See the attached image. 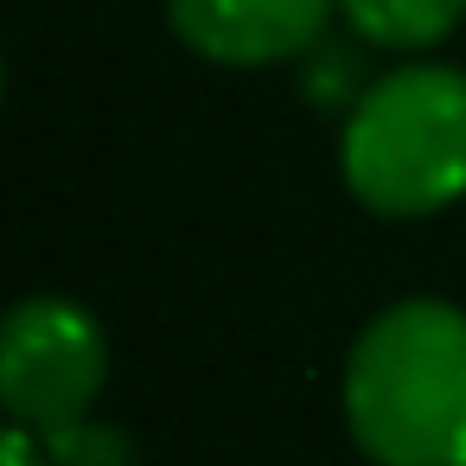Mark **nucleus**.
Here are the masks:
<instances>
[{"mask_svg":"<svg viewBox=\"0 0 466 466\" xmlns=\"http://www.w3.org/2000/svg\"><path fill=\"white\" fill-rule=\"evenodd\" d=\"M345 421L377 466H466V313L396 300L345 364Z\"/></svg>","mask_w":466,"mask_h":466,"instance_id":"nucleus-1","label":"nucleus"},{"mask_svg":"<svg viewBox=\"0 0 466 466\" xmlns=\"http://www.w3.org/2000/svg\"><path fill=\"white\" fill-rule=\"evenodd\" d=\"M345 186L383 218H428L466 192V77L402 65L345 116Z\"/></svg>","mask_w":466,"mask_h":466,"instance_id":"nucleus-2","label":"nucleus"},{"mask_svg":"<svg viewBox=\"0 0 466 466\" xmlns=\"http://www.w3.org/2000/svg\"><path fill=\"white\" fill-rule=\"evenodd\" d=\"M109 377L103 326L71 300H20L0 332V396L14 428L52 434L65 421H84L96 390Z\"/></svg>","mask_w":466,"mask_h":466,"instance_id":"nucleus-3","label":"nucleus"},{"mask_svg":"<svg viewBox=\"0 0 466 466\" xmlns=\"http://www.w3.org/2000/svg\"><path fill=\"white\" fill-rule=\"evenodd\" d=\"M339 0H167L173 33L218 65H281L319 46Z\"/></svg>","mask_w":466,"mask_h":466,"instance_id":"nucleus-4","label":"nucleus"},{"mask_svg":"<svg viewBox=\"0 0 466 466\" xmlns=\"http://www.w3.org/2000/svg\"><path fill=\"white\" fill-rule=\"evenodd\" d=\"M339 14L351 20V33L364 46L421 52V46H434L460 26L466 0H339Z\"/></svg>","mask_w":466,"mask_h":466,"instance_id":"nucleus-5","label":"nucleus"},{"mask_svg":"<svg viewBox=\"0 0 466 466\" xmlns=\"http://www.w3.org/2000/svg\"><path fill=\"white\" fill-rule=\"evenodd\" d=\"M39 447H46V466H135V447H128V434H116V428H103V421H65V428H52V434H39Z\"/></svg>","mask_w":466,"mask_h":466,"instance_id":"nucleus-6","label":"nucleus"},{"mask_svg":"<svg viewBox=\"0 0 466 466\" xmlns=\"http://www.w3.org/2000/svg\"><path fill=\"white\" fill-rule=\"evenodd\" d=\"M0 466H46V447H39V434H26V428H7V441H0Z\"/></svg>","mask_w":466,"mask_h":466,"instance_id":"nucleus-7","label":"nucleus"}]
</instances>
